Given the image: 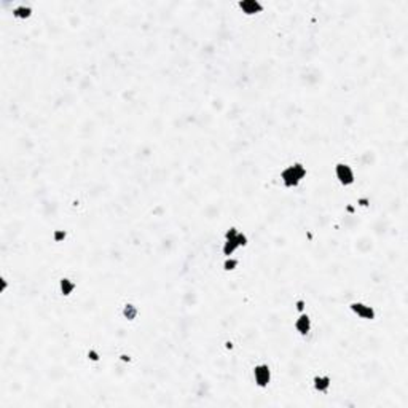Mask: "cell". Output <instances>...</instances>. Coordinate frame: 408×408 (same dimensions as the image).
Segmentation results:
<instances>
[{"instance_id": "6da1fadb", "label": "cell", "mask_w": 408, "mask_h": 408, "mask_svg": "<svg viewBox=\"0 0 408 408\" xmlns=\"http://www.w3.org/2000/svg\"><path fill=\"white\" fill-rule=\"evenodd\" d=\"M308 174V169L305 166V163L301 161H295L292 165H287L279 174V179L284 185V189L292 190L300 187V184L305 181V177Z\"/></svg>"}, {"instance_id": "7a4b0ae2", "label": "cell", "mask_w": 408, "mask_h": 408, "mask_svg": "<svg viewBox=\"0 0 408 408\" xmlns=\"http://www.w3.org/2000/svg\"><path fill=\"white\" fill-rule=\"evenodd\" d=\"M249 244V238L246 233H242L236 226H230L223 234V246H222V255L223 257H233L241 247H246Z\"/></svg>"}, {"instance_id": "3957f363", "label": "cell", "mask_w": 408, "mask_h": 408, "mask_svg": "<svg viewBox=\"0 0 408 408\" xmlns=\"http://www.w3.org/2000/svg\"><path fill=\"white\" fill-rule=\"evenodd\" d=\"M333 174H335V179L338 181V184L341 187H353L356 184V173H354V169L351 165H348V163H337L335 168H333Z\"/></svg>"}, {"instance_id": "277c9868", "label": "cell", "mask_w": 408, "mask_h": 408, "mask_svg": "<svg viewBox=\"0 0 408 408\" xmlns=\"http://www.w3.org/2000/svg\"><path fill=\"white\" fill-rule=\"evenodd\" d=\"M252 377H254V383L255 386L260 389H266L270 386L271 378H273V372L271 367L268 365L266 362H260L257 364L254 369H252Z\"/></svg>"}, {"instance_id": "5b68a950", "label": "cell", "mask_w": 408, "mask_h": 408, "mask_svg": "<svg viewBox=\"0 0 408 408\" xmlns=\"http://www.w3.org/2000/svg\"><path fill=\"white\" fill-rule=\"evenodd\" d=\"M349 311L356 317L362 321H375L377 319V309L372 305H367L364 301H351L349 303Z\"/></svg>"}, {"instance_id": "8992f818", "label": "cell", "mask_w": 408, "mask_h": 408, "mask_svg": "<svg viewBox=\"0 0 408 408\" xmlns=\"http://www.w3.org/2000/svg\"><path fill=\"white\" fill-rule=\"evenodd\" d=\"M236 6L239 8V11L250 18V16H257L266 11V5L262 3L260 0H241V2L236 3Z\"/></svg>"}, {"instance_id": "52a82bcc", "label": "cell", "mask_w": 408, "mask_h": 408, "mask_svg": "<svg viewBox=\"0 0 408 408\" xmlns=\"http://www.w3.org/2000/svg\"><path fill=\"white\" fill-rule=\"evenodd\" d=\"M293 329H295V332L298 333L300 337H303V338L308 337L313 330L311 316H309L308 313H300L298 317L295 319V322H293Z\"/></svg>"}, {"instance_id": "ba28073f", "label": "cell", "mask_w": 408, "mask_h": 408, "mask_svg": "<svg viewBox=\"0 0 408 408\" xmlns=\"http://www.w3.org/2000/svg\"><path fill=\"white\" fill-rule=\"evenodd\" d=\"M313 388L316 393L319 394H327L332 388V378L329 375H316L313 378Z\"/></svg>"}, {"instance_id": "9c48e42d", "label": "cell", "mask_w": 408, "mask_h": 408, "mask_svg": "<svg viewBox=\"0 0 408 408\" xmlns=\"http://www.w3.org/2000/svg\"><path fill=\"white\" fill-rule=\"evenodd\" d=\"M34 16V8L30 5H16L13 8V18L19 19V21H26L29 18Z\"/></svg>"}, {"instance_id": "30bf717a", "label": "cell", "mask_w": 408, "mask_h": 408, "mask_svg": "<svg viewBox=\"0 0 408 408\" xmlns=\"http://www.w3.org/2000/svg\"><path fill=\"white\" fill-rule=\"evenodd\" d=\"M77 289V282L70 277H61L59 279V292L62 297H70Z\"/></svg>"}, {"instance_id": "8fae6325", "label": "cell", "mask_w": 408, "mask_h": 408, "mask_svg": "<svg viewBox=\"0 0 408 408\" xmlns=\"http://www.w3.org/2000/svg\"><path fill=\"white\" fill-rule=\"evenodd\" d=\"M137 314H139V308H137L136 305H133V303H126V305L123 306V317H125V319H128V321H134L136 317H137Z\"/></svg>"}, {"instance_id": "7c38bea8", "label": "cell", "mask_w": 408, "mask_h": 408, "mask_svg": "<svg viewBox=\"0 0 408 408\" xmlns=\"http://www.w3.org/2000/svg\"><path fill=\"white\" fill-rule=\"evenodd\" d=\"M239 258H234V257H225L223 258V263H222V268H223V271L226 273H230V271H234L236 268L239 266Z\"/></svg>"}, {"instance_id": "4fadbf2b", "label": "cell", "mask_w": 408, "mask_h": 408, "mask_svg": "<svg viewBox=\"0 0 408 408\" xmlns=\"http://www.w3.org/2000/svg\"><path fill=\"white\" fill-rule=\"evenodd\" d=\"M66 236H67V233L64 230H54L53 231V241L54 242H62L64 239H66Z\"/></svg>"}, {"instance_id": "5bb4252c", "label": "cell", "mask_w": 408, "mask_h": 408, "mask_svg": "<svg viewBox=\"0 0 408 408\" xmlns=\"http://www.w3.org/2000/svg\"><path fill=\"white\" fill-rule=\"evenodd\" d=\"M305 305H306V301L303 298H298L295 301V306H297V311L298 313H305Z\"/></svg>"}, {"instance_id": "9a60e30c", "label": "cell", "mask_w": 408, "mask_h": 408, "mask_svg": "<svg viewBox=\"0 0 408 408\" xmlns=\"http://www.w3.org/2000/svg\"><path fill=\"white\" fill-rule=\"evenodd\" d=\"M88 356H89V359H91V361H99V354L96 353L94 349H89V353H88Z\"/></svg>"}]
</instances>
